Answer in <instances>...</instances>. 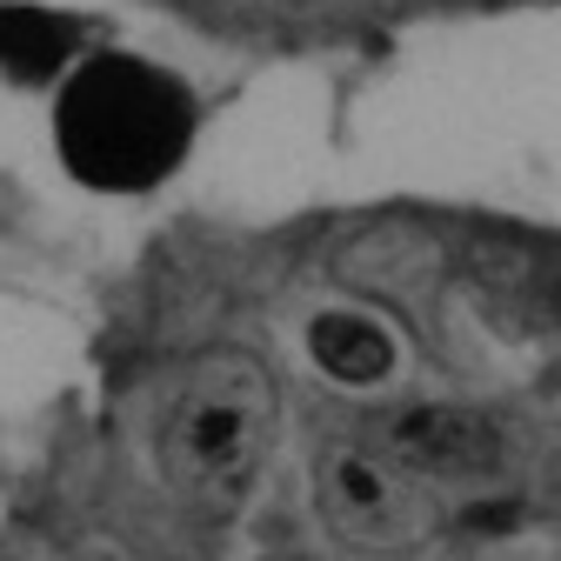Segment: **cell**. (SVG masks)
I'll list each match as a JSON object with an SVG mask.
<instances>
[{"mask_svg": "<svg viewBox=\"0 0 561 561\" xmlns=\"http://www.w3.org/2000/svg\"><path fill=\"white\" fill-rule=\"evenodd\" d=\"M274 375L248 347H215L181 368L161 408V474L194 508L228 522L261 481L274 442Z\"/></svg>", "mask_w": 561, "mask_h": 561, "instance_id": "1", "label": "cell"}, {"mask_svg": "<svg viewBox=\"0 0 561 561\" xmlns=\"http://www.w3.org/2000/svg\"><path fill=\"white\" fill-rule=\"evenodd\" d=\"M54 134H60V154L88 187L107 194H134V187H154L181 148L194 134L187 94L174 75L148 60H81L75 75L60 81L54 101Z\"/></svg>", "mask_w": 561, "mask_h": 561, "instance_id": "2", "label": "cell"}, {"mask_svg": "<svg viewBox=\"0 0 561 561\" xmlns=\"http://www.w3.org/2000/svg\"><path fill=\"white\" fill-rule=\"evenodd\" d=\"M314 502L341 541H355L368 554H408L435 528L428 488L401 474L375 442H328L314 455Z\"/></svg>", "mask_w": 561, "mask_h": 561, "instance_id": "3", "label": "cell"}, {"mask_svg": "<svg viewBox=\"0 0 561 561\" xmlns=\"http://www.w3.org/2000/svg\"><path fill=\"white\" fill-rule=\"evenodd\" d=\"M375 448L401 474H414L421 488L428 481H474V474L502 468V428L461 401H408L381 428Z\"/></svg>", "mask_w": 561, "mask_h": 561, "instance_id": "4", "label": "cell"}, {"mask_svg": "<svg viewBox=\"0 0 561 561\" xmlns=\"http://www.w3.org/2000/svg\"><path fill=\"white\" fill-rule=\"evenodd\" d=\"M308 355L341 388H381L394 375V334L362 308H328L308 321Z\"/></svg>", "mask_w": 561, "mask_h": 561, "instance_id": "5", "label": "cell"}, {"mask_svg": "<svg viewBox=\"0 0 561 561\" xmlns=\"http://www.w3.org/2000/svg\"><path fill=\"white\" fill-rule=\"evenodd\" d=\"M75 27L41 8H0V75L14 81H67L75 75Z\"/></svg>", "mask_w": 561, "mask_h": 561, "instance_id": "6", "label": "cell"}]
</instances>
